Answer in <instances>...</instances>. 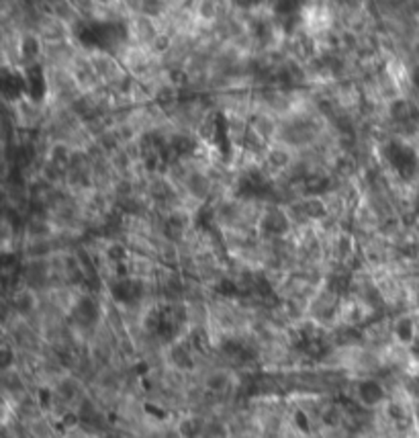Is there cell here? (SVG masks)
Wrapping results in <instances>:
<instances>
[{
  "mask_svg": "<svg viewBox=\"0 0 419 438\" xmlns=\"http://www.w3.org/2000/svg\"><path fill=\"white\" fill-rule=\"evenodd\" d=\"M10 363H13V354H10L8 348H4L2 350V367L6 369V367H10Z\"/></svg>",
  "mask_w": 419,
  "mask_h": 438,
  "instance_id": "8992f818",
  "label": "cell"
},
{
  "mask_svg": "<svg viewBox=\"0 0 419 438\" xmlns=\"http://www.w3.org/2000/svg\"><path fill=\"white\" fill-rule=\"evenodd\" d=\"M39 406L41 407H49L52 404V391L49 389H39Z\"/></svg>",
  "mask_w": 419,
  "mask_h": 438,
  "instance_id": "5b68a950",
  "label": "cell"
},
{
  "mask_svg": "<svg viewBox=\"0 0 419 438\" xmlns=\"http://www.w3.org/2000/svg\"><path fill=\"white\" fill-rule=\"evenodd\" d=\"M227 383H229V377H227V373H223V371H215V373H211L207 377V389L215 391V393L223 391L227 387Z\"/></svg>",
  "mask_w": 419,
  "mask_h": 438,
  "instance_id": "3957f363",
  "label": "cell"
},
{
  "mask_svg": "<svg viewBox=\"0 0 419 438\" xmlns=\"http://www.w3.org/2000/svg\"><path fill=\"white\" fill-rule=\"evenodd\" d=\"M358 400L364 406H379L385 400V387L376 379H366L358 385Z\"/></svg>",
  "mask_w": 419,
  "mask_h": 438,
  "instance_id": "6da1fadb",
  "label": "cell"
},
{
  "mask_svg": "<svg viewBox=\"0 0 419 438\" xmlns=\"http://www.w3.org/2000/svg\"><path fill=\"white\" fill-rule=\"evenodd\" d=\"M393 334L397 336V340L401 342V345H409L416 340V336H418V328H416V322L409 317V315H403V317H399L397 322H395V326H393Z\"/></svg>",
  "mask_w": 419,
  "mask_h": 438,
  "instance_id": "7a4b0ae2",
  "label": "cell"
},
{
  "mask_svg": "<svg viewBox=\"0 0 419 438\" xmlns=\"http://www.w3.org/2000/svg\"><path fill=\"white\" fill-rule=\"evenodd\" d=\"M295 426L299 428L300 432H309L311 430V422H309V418H307V414L305 411H295Z\"/></svg>",
  "mask_w": 419,
  "mask_h": 438,
  "instance_id": "277c9868",
  "label": "cell"
}]
</instances>
